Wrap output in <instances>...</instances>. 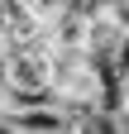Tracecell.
Wrapping results in <instances>:
<instances>
[{"label":"cell","instance_id":"obj_1","mask_svg":"<svg viewBox=\"0 0 129 134\" xmlns=\"http://www.w3.org/2000/svg\"><path fill=\"white\" fill-rule=\"evenodd\" d=\"M48 24H53V48H57V53H86V48H91V14L77 5V0L62 5Z\"/></svg>","mask_w":129,"mask_h":134},{"label":"cell","instance_id":"obj_3","mask_svg":"<svg viewBox=\"0 0 129 134\" xmlns=\"http://www.w3.org/2000/svg\"><path fill=\"white\" fill-rule=\"evenodd\" d=\"M120 120H124V129H129V96H124V110H120Z\"/></svg>","mask_w":129,"mask_h":134},{"label":"cell","instance_id":"obj_2","mask_svg":"<svg viewBox=\"0 0 129 134\" xmlns=\"http://www.w3.org/2000/svg\"><path fill=\"white\" fill-rule=\"evenodd\" d=\"M5 53H10V19H0V62H5Z\"/></svg>","mask_w":129,"mask_h":134}]
</instances>
